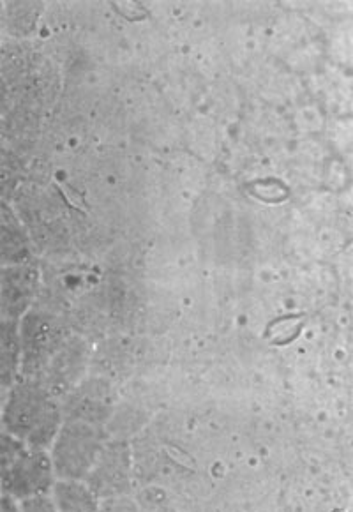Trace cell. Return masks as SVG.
<instances>
[{
  "mask_svg": "<svg viewBox=\"0 0 353 512\" xmlns=\"http://www.w3.org/2000/svg\"><path fill=\"white\" fill-rule=\"evenodd\" d=\"M20 440V438H18ZM16 438L4 437V488L15 497L39 495L52 484V461L45 452L27 451Z\"/></svg>",
  "mask_w": 353,
  "mask_h": 512,
  "instance_id": "1",
  "label": "cell"
},
{
  "mask_svg": "<svg viewBox=\"0 0 353 512\" xmlns=\"http://www.w3.org/2000/svg\"><path fill=\"white\" fill-rule=\"evenodd\" d=\"M101 452V433L98 426L87 422H71L62 428L55 442V470L66 479H82L89 474Z\"/></svg>",
  "mask_w": 353,
  "mask_h": 512,
  "instance_id": "2",
  "label": "cell"
},
{
  "mask_svg": "<svg viewBox=\"0 0 353 512\" xmlns=\"http://www.w3.org/2000/svg\"><path fill=\"white\" fill-rule=\"evenodd\" d=\"M55 502H57V507L69 509V511L96 509L92 491L87 490L82 484H78L76 479H66L55 486Z\"/></svg>",
  "mask_w": 353,
  "mask_h": 512,
  "instance_id": "3",
  "label": "cell"
},
{
  "mask_svg": "<svg viewBox=\"0 0 353 512\" xmlns=\"http://www.w3.org/2000/svg\"><path fill=\"white\" fill-rule=\"evenodd\" d=\"M113 452H105V458L101 460L94 475L98 477V486H106L108 488H119V484L124 482V465L121 463V452L117 451V456H112Z\"/></svg>",
  "mask_w": 353,
  "mask_h": 512,
  "instance_id": "4",
  "label": "cell"
}]
</instances>
